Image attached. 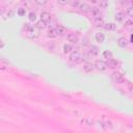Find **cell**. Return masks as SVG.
Listing matches in <instances>:
<instances>
[{
	"label": "cell",
	"instance_id": "1",
	"mask_svg": "<svg viewBox=\"0 0 133 133\" xmlns=\"http://www.w3.org/2000/svg\"><path fill=\"white\" fill-rule=\"evenodd\" d=\"M40 35V30L36 26H31L28 29V36L30 39H36Z\"/></svg>",
	"mask_w": 133,
	"mask_h": 133
},
{
	"label": "cell",
	"instance_id": "2",
	"mask_svg": "<svg viewBox=\"0 0 133 133\" xmlns=\"http://www.w3.org/2000/svg\"><path fill=\"white\" fill-rule=\"evenodd\" d=\"M78 8H79V10H80L81 11H83V12H89V11H91L90 5H89V3H86V2H80Z\"/></svg>",
	"mask_w": 133,
	"mask_h": 133
},
{
	"label": "cell",
	"instance_id": "3",
	"mask_svg": "<svg viewBox=\"0 0 133 133\" xmlns=\"http://www.w3.org/2000/svg\"><path fill=\"white\" fill-rule=\"evenodd\" d=\"M81 54L80 52H78V51H73L72 53L70 54V59L72 60V61H75V62H77V61H80L81 60Z\"/></svg>",
	"mask_w": 133,
	"mask_h": 133
},
{
	"label": "cell",
	"instance_id": "4",
	"mask_svg": "<svg viewBox=\"0 0 133 133\" xmlns=\"http://www.w3.org/2000/svg\"><path fill=\"white\" fill-rule=\"evenodd\" d=\"M95 66H96V69L99 71H105L107 69V64L104 62L103 60H97L95 62Z\"/></svg>",
	"mask_w": 133,
	"mask_h": 133
},
{
	"label": "cell",
	"instance_id": "5",
	"mask_svg": "<svg viewBox=\"0 0 133 133\" xmlns=\"http://www.w3.org/2000/svg\"><path fill=\"white\" fill-rule=\"evenodd\" d=\"M66 40H68L69 42H71V43H73V44H77L78 41H79L78 36L73 32L68 33V35H66Z\"/></svg>",
	"mask_w": 133,
	"mask_h": 133
},
{
	"label": "cell",
	"instance_id": "6",
	"mask_svg": "<svg viewBox=\"0 0 133 133\" xmlns=\"http://www.w3.org/2000/svg\"><path fill=\"white\" fill-rule=\"evenodd\" d=\"M41 20L47 23L51 20V15H50L48 11H42L41 12Z\"/></svg>",
	"mask_w": 133,
	"mask_h": 133
},
{
	"label": "cell",
	"instance_id": "7",
	"mask_svg": "<svg viewBox=\"0 0 133 133\" xmlns=\"http://www.w3.org/2000/svg\"><path fill=\"white\" fill-rule=\"evenodd\" d=\"M55 30L57 32V35H65L66 32V29L65 26H62V25H58V26H56Z\"/></svg>",
	"mask_w": 133,
	"mask_h": 133
},
{
	"label": "cell",
	"instance_id": "8",
	"mask_svg": "<svg viewBox=\"0 0 133 133\" xmlns=\"http://www.w3.org/2000/svg\"><path fill=\"white\" fill-rule=\"evenodd\" d=\"M118 45L121 48H126L127 45H128V42L125 37H120V39L118 40Z\"/></svg>",
	"mask_w": 133,
	"mask_h": 133
},
{
	"label": "cell",
	"instance_id": "9",
	"mask_svg": "<svg viewBox=\"0 0 133 133\" xmlns=\"http://www.w3.org/2000/svg\"><path fill=\"white\" fill-rule=\"evenodd\" d=\"M95 39L97 42H99V43H102V42H104V40H105V34L102 32H98V33H96Z\"/></svg>",
	"mask_w": 133,
	"mask_h": 133
},
{
	"label": "cell",
	"instance_id": "10",
	"mask_svg": "<svg viewBox=\"0 0 133 133\" xmlns=\"http://www.w3.org/2000/svg\"><path fill=\"white\" fill-rule=\"evenodd\" d=\"M104 28H105L106 30L113 31V30H115V28H116V25H115L114 23H106L105 25H104Z\"/></svg>",
	"mask_w": 133,
	"mask_h": 133
},
{
	"label": "cell",
	"instance_id": "11",
	"mask_svg": "<svg viewBox=\"0 0 133 133\" xmlns=\"http://www.w3.org/2000/svg\"><path fill=\"white\" fill-rule=\"evenodd\" d=\"M91 15H93L96 18H99V17H101V14H100V10L98 7H91Z\"/></svg>",
	"mask_w": 133,
	"mask_h": 133
},
{
	"label": "cell",
	"instance_id": "12",
	"mask_svg": "<svg viewBox=\"0 0 133 133\" xmlns=\"http://www.w3.org/2000/svg\"><path fill=\"white\" fill-rule=\"evenodd\" d=\"M48 36L51 37V39H54V37L57 36V32L55 30V28H51L48 30Z\"/></svg>",
	"mask_w": 133,
	"mask_h": 133
},
{
	"label": "cell",
	"instance_id": "13",
	"mask_svg": "<svg viewBox=\"0 0 133 133\" xmlns=\"http://www.w3.org/2000/svg\"><path fill=\"white\" fill-rule=\"evenodd\" d=\"M72 50H73V47H72V45H70V44H66L64 46V52L65 53H72Z\"/></svg>",
	"mask_w": 133,
	"mask_h": 133
},
{
	"label": "cell",
	"instance_id": "14",
	"mask_svg": "<svg viewBox=\"0 0 133 133\" xmlns=\"http://www.w3.org/2000/svg\"><path fill=\"white\" fill-rule=\"evenodd\" d=\"M114 18H115V20L118 21V22H121V21L124 20V14H123V12H116Z\"/></svg>",
	"mask_w": 133,
	"mask_h": 133
},
{
	"label": "cell",
	"instance_id": "15",
	"mask_svg": "<svg viewBox=\"0 0 133 133\" xmlns=\"http://www.w3.org/2000/svg\"><path fill=\"white\" fill-rule=\"evenodd\" d=\"M113 79H114L116 82H122V81H123L122 75H120L119 73H114V74H113Z\"/></svg>",
	"mask_w": 133,
	"mask_h": 133
},
{
	"label": "cell",
	"instance_id": "16",
	"mask_svg": "<svg viewBox=\"0 0 133 133\" xmlns=\"http://www.w3.org/2000/svg\"><path fill=\"white\" fill-rule=\"evenodd\" d=\"M103 56L105 57V58H107L108 60H109V59H112V53H111L110 51H108V50H106V51L103 52Z\"/></svg>",
	"mask_w": 133,
	"mask_h": 133
},
{
	"label": "cell",
	"instance_id": "17",
	"mask_svg": "<svg viewBox=\"0 0 133 133\" xmlns=\"http://www.w3.org/2000/svg\"><path fill=\"white\" fill-rule=\"evenodd\" d=\"M28 19H29V21H31V22L35 21V19H36V14H35L34 11H30V12H29V15H28Z\"/></svg>",
	"mask_w": 133,
	"mask_h": 133
},
{
	"label": "cell",
	"instance_id": "18",
	"mask_svg": "<svg viewBox=\"0 0 133 133\" xmlns=\"http://www.w3.org/2000/svg\"><path fill=\"white\" fill-rule=\"evenodd\" d=\"M46 24H47V23H46V22H44V21H42V20H40V21H39V22H37V23H36V27H37V28H39V29H44V28L46 27Z\"/></svg>",
	"mask_w": 133,
	"mask_h": 133
},
{
	"label": "cell",
	"instance_id": "19",
	"mask_svg": "<svg viewBox=\"0 0 133 133\" xmlns=\"http://www.w3.org/2000/svg\"><path fill=\"white\" fill-rule=\"evenodd\" d=\"M93 65H90V64H86L85 66H84V71L85 72H91L93 71Z\"/></svg>",
	"mask_w": 133,
	"mask_h": 133
},
{
	"label": "cell",
	"instance_id": "20",
	"mask_svg": "<svg viewBox=\"0 0 133 133\" xmlns=\"http://www.w3.org/2000/svg\"><path fill=\"white\" fill-rule=\"evenodd\" d=\"M90 53L93 54V55H97L98 54V48L96 47V46H91L90 47Z\"/></svg>",
	"mask_w": 133,
	"mask_h": 133
},
{
	"label": "cell",
	"instance_id": "21",
	"mask_svg": "<svg viewBox=\"0 0 133 133\" xmlns=\"http://www.w3.org/2000/svg\"><path fill=\"white\" fill-rule=\"evenodd\" d=\"M116 66V61L112 60V59H109L107 62V66H110V68H114V66Z\"/></svg>",
	"mask_w": 133,
	"mask_h": 133
},
{
	"label": "cell",
	"instance_id": "22",
	"mask_svg": "<svg viewBox=\"0 0 133 133\" xmlns=\"http://www.w3.org/2000/svg\"><path fill=\"white\" fill-rule=\"evenodd\" d=\"M99 6L101 8H106L108 6V2L107 1H100L99 2Z\"/></svg>",
	"mask_w": 133,
	"mask_h": 133
},
{
	"label": "cell",
	"instance_id": "23",
	"mask_svg": "<svg viewBox=\"0 0 133 133\" xmlns=\"http://www.w3.org/2000/svg\"><path fill=\"white\" fill-rule=\"evenodd\" d=\"M127 15L129 17H131V18H133V7L130 6V7H128L127 8Z\"/></svg>",
	"mask_w": 133,
	"mask_h": 133
},
{
	"label": "cell",
	"instance_id": "24",
	"mask_svg": "<svg viewBox=\"0 0 133 133\" xmlns=\"http://www.w3.org/2000/svg\"><path fill=\"white\" fill-rule=\"evenodd\" d=\"M18 15H19V16H24V15H25V8L20 7L19 10H18Z\"/></svg>",
	"mask_w": 133,
	"mask_h": 133
},
{
	"label": "cell",
	"instance_id": "25",
	"mask_svg": "<svg viewBox=\"0 0 133 133\" xmlns=\"http://www.w3.org/2000/svg\"><path fill=\"white\" fill-rule=\"evenodd\" d=\"M36 4H39V5H45L46 3H47V1L46 0H42V1H40V0H37V1H35Z\"/></svg>",
	"mask_w": 133,
	"mask_h": 133
},
{
	"label": "cell",
	"instance_id": "26",
	"mask_svg": "<svg viewBox=\"0 0 133 133\" xmlns=\"http://www.w3.org/2000/svg\"><path fill=\"white\" fill-rule=\"evenodd\" d=\"M57 3H58V4H61V5H65V4H68V3H69V1H66V0H65V1H61V0H58Z\"/></svg>",
	"mask_w": 133,
	"mask_h": 133
},
{
	"label": "cell",
	"instance_id": "27",
	"mask_svg": "<svg viewBox=\"0 0 133 133\" xmlns=\"http://www.w3.org/2000/svg\"><path fill=\"white\" fill-rule=\"evenodd\" d=\"M71 4H72L73 6H79L80 2H78V1H73V2H71Z\"/></svg>",
	"mask_w": 133,
	"mask_h": 133
},
{
	"label": "cell",
	"instance_id": "28",
	"mask_svg": "<svg viewBox=\"0 0 133 133\" xmlns=\"http://www.w3.org/2000/svg\"><path fill=\"white\" fill-rule=\"evenodd\" d=\"M7 16H10V17H12L14 16V11H10L7 12Z\"/></svg>",
	"mask_w": 133,
	"mask_h": 133
},
{
	"label": "cell",
	"instance_id": "29",
	"mask_svg": "<svg viewBox=\"0 0 133 133\" xmlns=\"http://www.w3.org/2000/svg\"><path fill=\"white\" fill-rule=\"evenodd\" d=\"M130 39H131V42H132V43H133V34L130 36Z\"/></svg>",
	"mask_w": 133,
	"mask_h": 133
},
{
	"label": "cell",
	"instance_id": "30",
	"mask_svg": "<svg viewBox=\"0 0 133 133\" xmlns=\"http://www.w3.org/2000/svg\"><path fill=\"white\" fill-rule=\"evenodd\" d=\"M131 6H132V7H133V1H132V2H131Z\"/></svg>",
	"mask_w": 133,
	"mask_h": 133
}]
</instances>
